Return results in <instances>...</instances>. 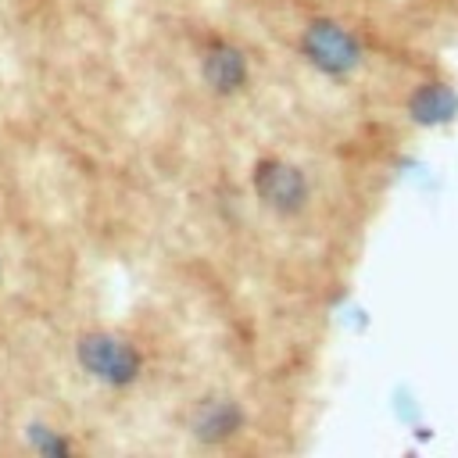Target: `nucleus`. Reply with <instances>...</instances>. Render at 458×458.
<instances>
[{"label":"nucleus","instance_id":"f03ea898","mask_svg":"<svg viewBox=\"0 0 458 458\" xmlns=\"http://www.w3.org/2000/svg\"><path fill=\"white\" fill-rule=\"evenodd\" d=\"M301 54L326 75H351L361 64V43L351 29H344L333 18L308 21L301 36Z\"/></svg>","mask_w":458,"mask_h":458},{"label":"nucleus","instance_id":"39448f33","mask_svg":"<svg viewBox=\"0 0 458 458\" xmlns=\"http://www.w3.org/2000/svg\"><path fill=\"white\" fill-rule=\"evenodd\" d=\"M240 422H243V411L233 397H204L190 411V433L204 444L229 440L240 429Z\"/></svg>","mask_w":458,"mask_h":458},{"label":"nucleus","instance_id":"423d86ee","mask_svg":"<svg viewBox=\"0 0 458 458\" xmlns=\"http://www.w3.org/2000/svg\"><path fill=\"white\" fill-rule=\"evenodd\" d=\"M29 437H32L36 451H43V454H64L68 451V440L57 437L54 429H47V426H29Z\"/></svg>","mask_w":458,"mask_h":458},{"label":"nucleus","instance_id":"f257e3e1","mask_svg":"<svg viewBox=\"0 0 458 458\" xmlns=\"http://www.w3.org/2000/svg\"><path fill=\"white\" fill-rule=\"evenodd\" d=\"M75 358H79V365H82L89 376H97L100 383H111V386L132 383V379L140 376V369H143L140 351H136L125 336L107 333V329H89V333H82L79 344H75Z\"/></svg>","mask_w":458,"mask_h":458},{"label":"nucleus","instance_id":"20e7f679","mask_svg":"<svg viewBox=\"0 0 458 458\" xmlns=\"http://www.w3.org/2000/svg\"><path fill=\"white\" fill-rule=\"evenodd\" d=\"M200 68H204L208 86H211L215 93H222V97L243 89V82H247V57H243V50H240L236 43H229V39H208Z\"/></svg>","mask_w":458,"mask_h":458},{"label":"nucleus","instance_id":"7ed1b4c3","mask_svg":"<svg viewBox=\"0 0 458 458\" xmlns=\"http://www.w3.org/2000/svg\"><path fill=\"white\" fill-rule=\"evenodd\" d=\"M254 193L265 208H272L276 215H297L308 204V179L293 161L283 157H261L254 165Z\"/></svg>","mask_w":458,"mask_h":458}]
</instances>
